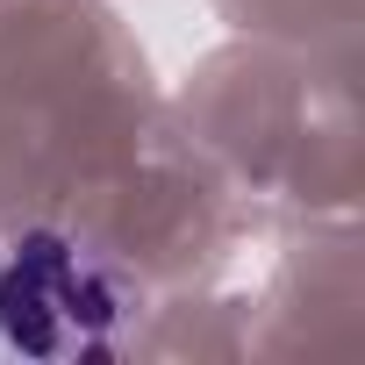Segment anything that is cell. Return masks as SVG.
<instances>
[{"label":"cell","instance_id":"6da1fadb","mask_svg":"<svg viewBox=\"0 0 365 365\" xmlns=\"http://www.w3.org/2000/svg\"><path fill=\"white\" fill-rule=\"evenodd\" d=\"M136 315L129 279L72 230H22L0 244V351L79 365L122 351Z\"/></svg>","mask_w":365,"mask_h":365}]
</instances>
